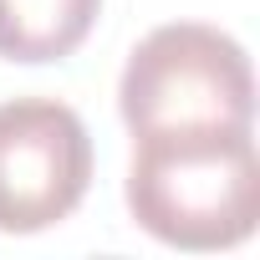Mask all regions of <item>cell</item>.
Listing matches in <instances>:
<instances>
[{"instance_id": "cell-2", "label": "cell", "mask_w": 260, "mask_h": 260, "mask_svg": "<svg viewBox=\"0 0 260 260\" xmlns=\"http://www.w3.org/2000/svg\"><path fill=\"white\" fill-rule=\"evenodd\" d=\"M117 112L133 138L179 127H255L250 56L219 26L169 21L127 51Z\"/></svg>"}, {"instance_id": "cell-1", "label": "cell", "mask_w": 260, "mask_h": 260, "mask_svg": "<svg viewBox=\"0 0 260 260\" xmlns=\"http://www.w3.org/2000/svg\"><path fill=\"white\" fill-rule=\"evenodd\" d=\"M127 209L138 230L174 250H235L260 224L255 127L148 133L127 164Z\"/></svg>"}, {"instance_id": "cell-3", "label": "cell", "mask_w": 260, "mask_h": 260, "mask_svg": "<svg viewBox=\"0 0 260 260\" xmlns=\"http://www.w3.org/2000/svg\"><path fill=\"white\" fill-rule=\"evenodd\" d=\"M92 189V133L56 97L0 102V235H41Z\"/></svg>"}, {"instance_id": "cell-4", "label": "cell", "mask_w": 260, "mask_h": 260, "mask_svg": "<svg viewBox=\"0 0 260 260\" xmlns=\"http://www.w3.org/2000/svg\"><path fill=\"white\" fill-rule=\"evenodd\" d=\"M102 16V0H0V56L41 67L72 56Z\"/></svg>"}]
</instances>
